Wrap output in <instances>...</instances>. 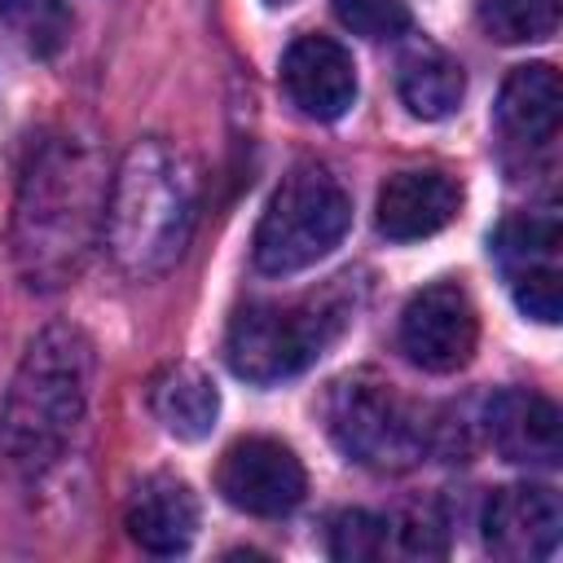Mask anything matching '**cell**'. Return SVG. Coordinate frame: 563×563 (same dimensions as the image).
Masks as SVG:
<instances>
[{
  "label": "cell",
  "mask_w": 563,
  "mask_h": 563,
  "mask_svg": "<svg viewBox=\"0 0 563 563\" xmlns=\"http://www.w3.org/2000/svg\"><path fill=\"white\" fill-rule=\"evenodd\" d=\"M106 172L97 150L53 132L31 150L13 207V260L26 286L57 290L92 255L106 229Z\"/></svg>",
  "instance_id": "6da1fadb"
},
{
  "label": "cell",
  "mask_w": 563,
  "mask_h": 563,
  "mask_svg": "<svg viewBox=\"0 0 563 563\" xmlns=\"http://www.w3.org/2000/svg\"><path fill=\"white\" fill-rule=\"evenodd\" d=\"M92 343L75 325H48L31 339L4 409H0V453L18 475H44L70 444L88 409Z\"/></svg>",
  "instance_id": "7a4b0ae2"
},
{
  "label": "cell",
  "mask_w": 563,
  "mask_h": 563,
  "mask_svg": "<svg viewBox=\"0 0 563 563\" xmlns=\"http://www.w3.org/2000/svg\"><path fill=\"white\" fill-rule=\"evenodd\" d=\"M198 216V172L167 141H136L106 198V246L119 268L150 277L176 264Z\"/></svg>",
  "instance_id": "3957f363"
},
{
  "label": "cell",
  "mask_w": 563,
  "mask_h": 563,
  "mask_svg": "<svg viewBox=\"0 0 563 563\" xmlns=\"http://www.w3.org/2000/svg\"><path fill=\"white\" fill-rule=\"evenodd\" d=\"M352 321V303L339 286L299 303H246L224 334L229 369L246 383H282L303 374Z\"/></svg>",
  "instance_id": "277c9868"
},
{
  "label": "cell",
  "mask_w": 563,
  "mask_h": 563,
  "mask_svg": "<svg viewBox=\"0 0 563 563\" xmlns=\"http://www.w3.org/2000/svg\"><path fill=\"white\" fill-rule=\"evenodd\" d=\"M321 413L330 440L352 462L374 471H405L435 444V422H427V409L405 400L374 369H352L334 378Z\"/></svg>",
  "instance_id": "5b68a950"
},
{
  "label": "cell",
  "mask_w": 563,
  "mask_h": 563,
  "mask_svg": "<svg viewBox=\"0 0 563 563\" xmlns=\"http://www.w3.org/2000/svg\"><path fill=\"white\" fill-rule=\"evenodd\" d=\"M352 224L347 189L317 163H299L273 189L255 229V268L286 277L325 260Z\"/></svg>",
  "instance_id": "8992f818"
},
{
  "label": "cell",
  "mask_w": 563,
  "mask_h": 563,
  "mask_svg": "<svg viewBox=\"0 0 563 563\" xmlns=\"http://www.w3.org/2000/svg\"><path fill=\"white\" fill-rule=\"evenodd\" d=\"M479 317L457 282H431L409 295L400 312V352L427 374H453L471 361Z\"/></svg>",
  "instance_id": "52a82bcc"
},
{
  "label": "cell",
  "mask_w": 563,
  "mask_h": 563,
  "mask_svg": "<svg viewBox=\"0 0 563 563\" xmlns=\"http://www.w3.org/2000/svg\"><path fill=\"white\" fill-rule=\"evenodd\" d=\"M216 488L229 506L260 515V519H277L303 501L308 479H303L299 457L282 440L246 435V440L224 449L220 471H216Z\"/></svg>",
  "instance_id": "ba28073f"
},
{
  "label": "cell",
  "mask_w": 563,
  "mask_h": 563,
  "mask_svg": "<svg viewBox=\"0 0 563 563\" xmlns=\"http://www.w3.org/2000/svg\"><path fill=\"white\" fill-rule=\"evenodd\" d=\"M563 501L550 484H506L484 506V545L510 563H537L559 550Z\"/></svg>",
  "instance_id": "9c48e42d"
},
{
  "label": "cell",
  "mask_w": 563,
  "mask_h": 563,
  "mask_svg": "<svg viewBox=\"0 0 563 563\" xmlns=\"http://www.w3.org/2000/svg\"><path fill=\"white\" fill-rule=\"evenodd\" d=\"M282 88L299 114L317 123L343 119L356 101L352 53L330 35H299L282 57Z\"/></svg>",
  "instance_id": "30bf717a"
},
{
  "label": "cell",
  "mask_w": 563,
  "mask_h": 563,
  "mask_svg": "<svg viewBox=\"0 0 563 563\" xmlns=\"http://www.w3.org/2000/svg\"><path fill=\"white\" fill-rule=\"evenodd\" d=\"M462 207V185L440 167H409L383 180L374 224L391 242H418L440 233Z\"/></svg>",
  "instance_id": "8fae6325"
},
{
  "label": "cell",
  "mask_w": 563,
  "mask_h": 563,
  "mask_svg": "<svg viewBox=\"0 0 563 563\" xmlns=\"http://www.w3.org/2000/svg\"><path fill=\"white\" fill-rule=\"evenodd\" d=\"M488 440L506 462L519 466H554L563 453V431H559V409L528 387H506L488 400L484 413Z\"/></svg>",
  "instance_id": "7c38bea8"
},
{
  "label": "cell",
  "mask_w": 563,
  "mask_h": 563,
  "mask_svg": "<svg viewBox=\"0 0 563 563\" xmlns=\"http://www.w3.org/2000/svg\"><path fill=\"white\" fill-rule=\"evenodd\" d=\"M563 119V84L550 62L515 66L497 97V132L515 150H550Z\"/></svg>",
  "instance_id": "4fadbf2b"
},
{
  "label": "cell",
  "mask_w": 563,
  "mask_h": 563,
  "mask_svg": "<svg viewBox=\"0 0 563 563\" xmlns=\"http://www.w3.org/2000/svg\"><path fill=\"white\" fill-rule=\"evenodd\" d=\"M123 528L145 554H185L198 532V497L176 475H145L128 497Z\"/></svg>",
  "instance_id": "5bb4252c"
},
{
  "label": "cell",
  "mask_w": 563,
  "mask_h": 563,
  "mask_svg": "<svg viewBox=\"0 0 563 563\" xmlns=\"http://www.w3.org/2000/svg\"><path fill=\"white\" fill-rule=\"evenodd\" d=\"M150 409L167 435L202 440L220 418V391L198 365H163L150 378Z\"/></svg>",
  "instance_id": "9a60e30c"
},
{
  "label": "cell",
  "mask_w": 563,
  "mask_h": 563,
  "mask_svg": "<svg viewBox=\"0 0 563 563\" xmlns=\"http://www.w3.org/2000/svg\"><path fill=\"white\" fill-rule=\"evenodd\" d=\"M396 88H400V101L409 106L413 119H449L457 106H462V92H466V75L462 66L431 40L413 44L400 53V66H396Z\"/></svg>",
  "instance_id": "2e32d148"
},
{
  "label": "cell",
  "mask_w": 563,
  "mask_h": 563,
  "mask_svg": "<svg viewBox=\"0 0 563 563\" xmlns=\"http://www.w3.org/2000/svg\"><path fill=\"white\" fill-rule=\"evenodd\" d=\"M559 242H563L559 211L537 207V211L510 216L497 229L493 251H497V264L510 282V277H528V273H559Z\"/></svg>",
  "instance_id": "e0dca14e"
},
{
  "label": "cell",
  "mask_w": 563,
  "mask_h": 563,
  "mask_svg": "<svg viewBox=\"0 0 563 563\" xmlns=\"http://www.w3.org/2000/svg\"><path fill=\"white\" fill-rule=\"evenodd\" d=\"M0 26L31 57H53L70 35V9L66 0H0Z\"/></svg>",
  "instance_id": "ac0fdd59"
},
{
  "label": "cell",
  "mask_w": 563,
  "mask_h": 563,
  "mask_svg": "<svg viewBox=\"0 0 563 563\" xmlns=\"http://www.w3.org/2000/svg\"><path fill=\"white\" fill-rule=\"evenodd\" d=\"M563 0H479V26L501 44H532L559 31Z\"/></svg>",
  "instance_id": "d6986e66"
},
{
  "label": "cell",
  "mask_w": 563,
  "mask_h": 563,
  "mask_svg": "<svg viewBox=\"0 0 563 563\" xmlns=\"http://www.w3.org/2000/svg\"><path fill=\"white\" fill-rule=\"evenodd\" d=\"M391 523L369 510H343L330 519V554L339 563H374L387 554Z\"/></svg>",
  "instance_id": "ffe728a7"
},
{
  "label": "cell",
  "mask_w": 563,
  "mask_h": 563,
  "mask_svg": "<svg viewBox=\"0 0 563 563\" xmlns=\"http://www.w3.org/2000/svg\"><path fill=\"white\" fill-rule=\"evenodd\" d=\"M334 18L365 40H391L409 26V4L405 0H330Z\"/></svg>",
  "instance_id": "44dd1931"
},
{
  "label": "cell",
  "mask_w": 563,
  "mask_h": 563,
  "mask_svg": "<svg viewBox=\"0 0 563 563\" xmlns=\"http://www.w3.org/2000/svg\"><path fill=\"white\" fill-rule=\"evenodd\" d=\"M396 537H400L405 554H422V559L444 554V523L431 510H413L405 519V528H396Z\"/></svg>",
  "instance_id": "7402d4cb"
},
{
  "label": "cell",
  "mask_w": 563,
  "mask_h": 563,
  "mask_svg": "<svg viewBox=\"0 0 563 563\" xmlns=\"http://www.w3.org/2000/svg\"><path fill=\"white\" fill-rule=\"evenodd\" d=\"M268 4H295V0H268Z\"/></svg>",
  "instance_id": "603a6c76"
}]
</instances>
